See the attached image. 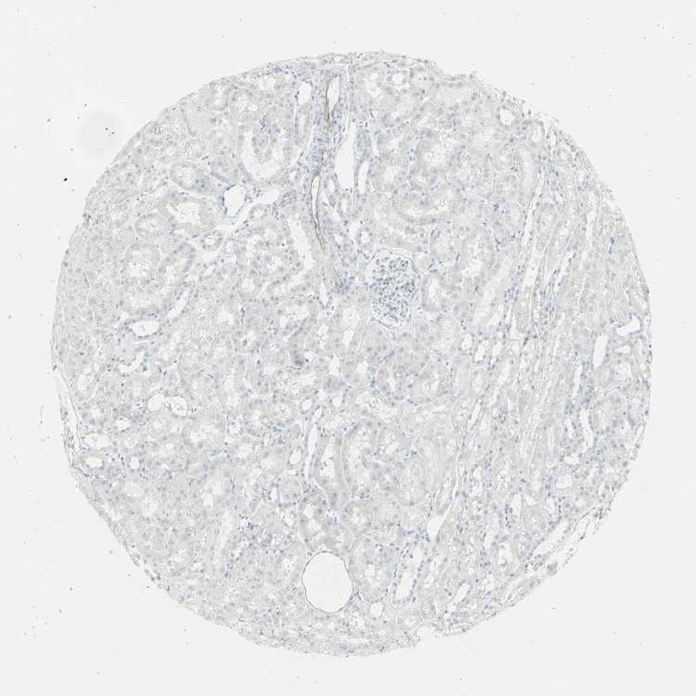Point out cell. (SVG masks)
<instances>
[{"label":"cell","mask_w":696,"mask_h":696,"mask_svg":"<svg viewBox=\"0 0 696 696\" xmlns=\"http://www.w3.org/2000/svg\"><path fill=\"white\" fill-rule=\"evenodd\" d=\"M113 407L101 394L82 405L81 418L90 427L105 428L112 419Z\"/></svg>","instance_id":"obj_1"},{"label":"cell","mask_w":696,"mask_h":696,"mask_svg":"<svg viewBox=\"0 0 696 696\" xmlns=\"http://www.w3.org/2000/svg\"><path fill=\"white\" fill-rule=\"evenodd\" d=\"M84 450L113 455L118 452L117 441L105 428L88 426L80 434Z\"/></svg>","instance_id":"obj_2"},{"label":"cell","mask_w":696,"mask_h":696,"mask_svg":"<svg viewBox=\"0 0 696 696\" xmlns=\"http://www.w3.org/2000/svg\"><path fill=\"white\" fill-rule=\"evenodd\" d=\"M148 441L147 427H135L117 441V450L121 455L142 450Z\"/></svg>","instance_id":"obj_3"},{"label":"cell","mask_w":696,"mask_h":696,"mask_svg":"<svg viewBox=\"0 0 696 696\" xmlns=\"http://www.w3.org/2000/svg\"><path fill=\"white\" fill-rule=\"evenodd\" d=\"M149 381L144 377H131L123 387L124 400L134 405L144 400L149 394Z\"/></svg>","instance_id":"obj_4"},{"label":"cell","mask_w":696,"mask_h":696,"mask_svg":"<svg viewBox=\"0 0 696 696\" xmlns=\"http://www.w3.org/2000/svg\"><path fill=\"white\" fill-rule=\"evenodd\" d=\"M108 457L109 456L104 453L84 450L78 457V463L80 467L86 472H90L91 474H104L109 465L110 461Z\"/></svg>","instance_id":"obj_5"},{"label":"cell","mask_w":696,"mask_h":696,"mask_svg":"<svg viewBox=\"0 0 696 696\" xmlns=\"http://www.w3.org/2000/svg\"><path fill=\"white\" fill-rule=\"evenodd\" d=\"M123 466L130 474L140 473L146 468L147 457L143 449L139 452L128 453L123 455Z\"/></svg>","instance_id":"obj_6"}]
</instances>
